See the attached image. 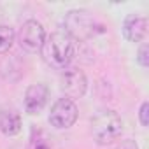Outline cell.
<instances>
[{
    "label": "cell",
    "mask_w": 149,
    "mask_h": 149,
    "mask_svg": "<svg viewBox=\"0 0 149 149\" xmlns=\"http://www.w3.org/2000/svg\"><path fill=\"white\" fill-rule=\"evenodd\" d=\"M40 53L49 67L56 70H65L72 63V60L76 58L77 42L65 32H54L51 35H46Z\"/></svg>",
    "instance_id": "cell-1"
},
{
    "label": "cell",
    "mask_w": 149,
    "mask_h": 149,
    "mask_svg": "<svg viewBox=\"0 0 149 149\" xmlns=\"http://www.w3.org/2000/svg\"><path fill=\"white\" fill-rule=\"evenodd\" d=\"M123 133V119L112 109L98 111L91 119V135L98 146H109L116 142Z\"/></svg>",
    "instance_id": "cell-2"
},
{
    "label": "cell",
    "mask_w": 149,
    "mask_h": 149,
    "mask_svg": "<svg viewBox=\"0 0 149 149\" xmlns=\"http://www.w3.org/2000/svg\"><path fill=\"white\" fill-rule=\"evenodd\" d=\"M63 26H65V33L70 35L76 42L88 40L104 32V26L88 11H83V9L68 11L63 19Z\"/></svg>",
    "instance_id": "cell-3"
},
{
    "label": "cell",
    "mask_w": 149,
    "mask_h": 149,
    "mask_svg": "<svg viewBox=\"0 0 149 149\" xmlns=\"http://www.w3.org/2000/svg\"><path fill=\"white\" fill-rule=\"evenodd\" d=\"M77 116H79V111H77L76 102L63 97L53 104L51 112H49V123L56 130H67L74 126V123L77 121Z\"/></svg>",
    "instance_id": "cell-4"
},
{
    "label": "cell",
    "mask_w": 149,
    "mask_h": 149,
    "mask_svg": "<svg viewBox=\"0 0 149 149\" xmlns=\"http://www.w3.org/2000/svg\"><path fill=\"white\" fill-rule=\"evenodd\" d=\"M60 88L65 93L67 98H81L86 93L88 88V79L84 76V72L76 67H67L60 74Z\"/></svg>",
    "instance_id": "cell-5"
},
{
    "label": "cell",
    "mask_w": 149,
    "mask_h": 149,
    "mask_svg": "<svg viewBox=\"0 0 149 149\" xmlns=\"http://www.w3.org/2000/svg\"><path fill=\"white\" fill-rule=\"evenodd\" d=\"M44 40H46V30L42 23H39L37 19H28L21 25L19 33H18V42L26 53L40 51Z\"/></svg>",
    "instance_id": "cell-6"
},
{
    "label": "cell",
    "mask_w": 149,
    "mask_h": 149,
    "mask_svg": "<svg viewBox=\"0 0 149 149\" xmlns=\"http://www.w3.org/2000/svg\"><path fill=\"white\" fill-rule=\"evenodd\" d=\"M47 98H49V88L44 83H37V84L28 86L25 91V100H23L25 112L30 116L40 114L47 104Z\"/></svg>",
    "instance_id": "cell-7"
},
{
    "label": "cell",
    "mask_w": 149,
    "mask_h": 149,
    "mask_svg": "<svg viewBox=\"0 0 149 149\" xmlns=\"http://www.w3.org/2000/svg\"><path fill=\"white\" fill-rule=\"evenodd\" d=\"M123 35L130 42H142L147 35V19L140 14H128L123 21Z\"/></svg>",
    "instance_id": "cell-8"
},
{
    "label": "cell",
    "mask_w": 149,
    "mask_h": 149,
    "mask_svg": "<svg viewBox=\"0 0 149 149\" xmlns=\"http://www.w3.org/2000/svg\"><path fill=\"white\" fill-rule=\"evenodd\" d=\"M0 132L7 137H14L21 132V116L14 109L0 111Z\"/></svg>",
    "instance_id": "cell-9"
},
{
    "label": "cell",
    "mask_w": 149,
    "mask_h": 149,
    "mask_svg": "<svg viewBox=\"0 0 149 149\" xmlns=\"http://www.w3.org/2000/svg\"><path fill=\"white\" fill-rule=\"evenodd\" d=\"M14 39H16V33L11 26L7 25H0V54L7 53L13 44H14Z\"/></svg>",
    "instance_id": "cell-10"
},
{
    "label": "cell",
    "mask_w": 149,
    "mask_h": 149,
    "mask_svg": "<svg viewBox=\"0 0 149 149\" xmlns=\"http://www.w3.org/2000/svg\"><path fill=\"white\" fill-rule=\"evenodd\" d=\"M137 61H139V65L144 67V68L149 67V46H147L146 42H142L140 47H139V51H137Z\"/></svg>",
    "instance_id": "cell-11"
},
{
    "label": "cell",
    "mask_w": 149,
    "mask_h": 149,
    "mask_svg": "<svg viewBox=\"0 0 149 149\" xmlns=\"http://www.w3.org/2000/svg\"><path fill=\"white\" fill-rule=\"evenodd\" d=\"M139 121L142 126H147L149 125V102L144 100L140 104V109H139Z\"/></svg>",
    "instance_id": "cell-12"
},
{
    "label": "cell",
    "mask_w": 149,
    "mask_h": 149,
    "mask_svg": "<svg viewBox=\"0 0 149 149\" xmlns=\"http://www.w3.org/2000/svg\"><path fill=\"white\" fill-rule=\"evenodd\" d=\"M116 149H139V146H137V142H135V140L126 139V140H123Z\"/></svg>",
    "instance_id": "cell-13"
},
{
    "label": "cell",
    "mask_w": 149,
    "mask_h": 149,
    "mask_svg": "<svg viewBox=\"0 0 149 149\" xmlns=\"http://www.w3.org/2000/svg\"><path fill=\"white\" fill-rule=\"evenodd\" d=\"M35 149H49V147H47L44 142H40V144H37V147H35Z\"/></svg>",
    "instance_id": "cell-14"
}]
</instances>
